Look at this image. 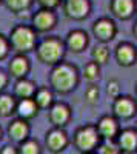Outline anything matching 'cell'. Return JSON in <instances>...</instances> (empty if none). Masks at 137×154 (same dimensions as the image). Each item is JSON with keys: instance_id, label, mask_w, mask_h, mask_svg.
Wrapping results in <instances>:
<instances>
[{"instance_id": "obj_1", "label": "cell", "mask_w": 137, "mask_h": 154, "mask_svg": "<svg viewBox=\"0 0 137 154\" xmlns=\"http://www.w3.org/2000/svg\"><path fill=\"white\" fill-rule=\"evenodd\" d=\"M80 82V72L76 65L60 62L49 72V88L59 94H69Z\"/></svg>"}, {"instance_id": "obj_2", "label": "cell", "mask_w": 137, "mask_h": 154, "mask_svg": "<svg viewBox=\"0 0 137 154\" xmlns=\"http://www.w3.org/2000/svg\"><path fill=\"white\" fill-rule=\"evenodd\" d=\"M65 53H66V49H65L63 40L59 38L57 35H48L35 46L37 59L49 66H54L57 63L63 62Z\"/></svg>"}, {"instance_id": "obj_3", "label": "cell", "mask_w": 137, "mask_h": 154, "mask_svg": "<svg viewBox=\"0 0 137 154\" xmlns=\"http://www.w3.org/2000/svg\"><path fill=\"white\" fill-rule=\"evenodd\" d=\"M8 43L9 48L16 51V54H25L35 49L37 46V32L29 26V25H16L11 29Z\"/></svg>"}, {"instance_id": "obj_4", "label": "cell", "mask_w": 137, "mask_h": 154, "mask_svg": "<svg viewBox=\"0 0 137 154\" xmlns=\"http://www.w3.org/2000/svg\"><path fill=\"white\" fill-rule=\"evenodd\" d=\"M72 142L74 146L85 154V152H94V149L102 143V139L94 125H83L76 130Z\"/></svg>"}, {"instance_id": "obj_5", "label": "cell", "mask_w": 137, "mask_h": 154, "mask_svg": "<svg viewBox=\"0 0 137 154\" xmlns=\"http://www.w3.org/2000/svg\"><path fill=\"white\" fill-rule=\"evenodd\" d=\"M56 25H57V14H56V11L40 8V9H37L32 14L29 26L37 34H39V32H48V31L54 29Z\"/></svg>"}, {"instance_id": "obj_6", "label": "cell", "mask_w": 137, "mask_h": 154, "mask_svg": "<svg viewBox=\"0 0 137 154\" xmlns=\"http://www.w3.org/2000/svg\"><path fill=\"white\" fill-rule=\"evenodd\" d=\"M91 31H93V35L100 43H108L116 37L117 25L113 19H109V17H100L93 23Z\"/></svg>"}, {"instance_id": "obj_7", "label": "cell", "mask_w": 137, "mask_h": 154, "mask_svg": "<svg viewBox=\"0 0 137 154\" xmlns=\"http://www.w3.org/2000/svg\"><path fill=\"white\" fill-rule=\"evenodd\" d=\"M91 0H63L62 9L68 19L72 20H83L91 12Z\"/></svg>"}, {"instance_id": "obj_8", "label": "cell", "mask_w": 137, "mask_h": 154, "mask_svg": "<svg viewBox=\"0 0 137 154\" xmlns=\"http://www.w3.org/2000/svg\"><path fill=\"white\" fill-rule=\"evenodd\" d=\"M48 119L54 128H63L71 119V108L65 102H54L48 108Z\"/></svg>"}, {"instance_id": "obj_9", "label": "cell", "mask_w": 137, "mask_h": 154, "mask_svg": "<svg viewBox=\"0 0 137 154\" xmlns=\"http://www.w3.org/2000/svg\"><path fill=\"white\" fill-rule=\"evenodd\" d=\"M96 130L100 136V139H105L108 142H113L116 140L119 131H120V126H119V120L114 117V116H102L100 119H99Z\"/></svg>"}, {"instance_id": "obj_10", "label": "cell", "mask_w": 137, "mask_h": 154, "mask_svg": "<svg viewBox=\"0 0 137 154\" xmlns=\"http://www.w3.org/2000/svg\"><path fill=\"white\" fill-rule=\"evenodd\" d=\"M135 100L129 96H119L113 100V114L116 119H131L135 116Z\"/></svg>"}, {"instance_id": "obj_11", "label": "cell", "mask_w": 137, "mask_h": 154, "mask_svg": "<svg viewBox=\"0 0 137 154\" xmlns=\"http://www.w3.org/2000/svg\"><path fill=\"white\" fill-rule=\"evenodd\" d=\"M68 143H69V139H68V134L63 128H53V130H49L46 133L45 145L51 152L63 151L68 146Z\"/></svg>"}, {"instance_id": "obj_12", "label": "cell", "mask_w": 137, "mask_h": 154, "mask_svg": "<svg viewBox=\"0 0 137 154\" xmlns=\"http://www.w3.org/2000/svg\"><path fill=\"white\" fill-rule=\"evenodd\" d=\"M90 43V37L83 29H72L66 34V38L63 40L65 49H69L71 53H82Z\"/></svg>"}, {"instance_id": "obj_13", "label": "cell", "mask_w": 137, "mask_h": 154, "mask_svg": "<svg viewBox=\"0 0 137 154\" xmlns=\"http://www.w3.org/2000/svg\"><path fill=\"white\" fill-rule=\"evenodd\" d=\"M114 57L117 65L123 66V68H129L135 63L137 59V53H135V46L129 42H122L116 46L114 51Z\"/></svg>"}, {"instance_id": "obj_14", "label": "cell", "mask_w": 137, "mask_h": 154, "mask_svg": "<svg viewBox=\"0 0 137 154\" xmlns=\"http://www.w3.org/2000/svg\"><path fill=\"white\" fill-rule=\"evenodd\" d=\"M109 12L119 20H128L135 12V0H111Z\"/></svg>"}, {"instance_id": "obj_15", "label": "cell", "mask_w": 137, "mask_h": 154, "mask_svg": "<svg viewBox=\"0 0 137 154\" xmlns=\"http://www.w3.org/2000/svg\"><path fill=\"white\" fill-rule=\"evenodd\" d=\"M29 69H31V63H29V59L25 54H16L8 65V71H9L11 77H14L17 80L25 79L28 75Z\"/></svg>"}, {"instance_id": "obj_16", "label": "cell", "mask_w": 137, "mask_h": 154, "mask_svg": "<svg viewBox=\"0 0 137 154\" xmlns=\"http://www.w3.org/2000/svg\"><path fill=\"white\" fill-rule=\"evenodd\" d=\"M116 145L120 152H134L137 148V131L134 128H126V130L119 131L116 137Z\"/></svg>"}, {"instance_id": "obj_17", "label": "cell", "mask_w": 137, "mask_h": 154, "mask_svg": "<svg viewBox=\"0 0 137 154\" xmlns=\"http://www.w3.org/2000/svg\"><path fill=\"white\" fill-rule=\"evenodd\" d=\"M8 136H9L11 140L22 143L23 140H26L29 137V125H28V122L22 120L19 117L11 120V123L8 126Z\"/></svg>"}, {"instance_id": "obj_18", "label": "cell", "mask_w": 137, "mask_h": 154, "mask_svg": "<svg viewBox=\"0 0 137 154\" xmlns=\"http://www.w3.org/2000/svg\"><path fill=\"white\" fill-rule=\"evenodd\" d=\"M16 112L19 116V119L28 122L29 119H32V117H35V116H37L39 108H37L35 102L32 99H22V100H17Z\"/></svg>"}, {"instance_id": "obj_19", "label": "cell", "mask_w": 137, "mask_h": 154, "mask_svg": "<svg viewBox=\"0 0 137 154\" xmlns=\"http://www.w3.org/2000/svg\"><path fill=\"white\" fill-rule=\"evenodd\" d=\"M35 83L29 79H19L16 83H14V97H17L19 100L22 99H32L34 97V93H35Z\"/></svg>"}, {"instance_id": "obj_20", "label": "cell", "mask_w": 137, "mask_h": 154, "mask_svg": "<svg viewBox=\"0 0 137 154\" xmlns=\"http://www.w3.org/2000/svg\"><path fill=\"white\" fill-rule=\"evenodd\" d=\"M32 100L35 102V105H37L39 109L40 108L42 109H48L54 103V91L49 86H40V88L35 89Z\"/></svg>"}, {"instance_id": "obj_21", "label": "cell", "mask_w": 137, "mask_h": 154, "mask_svg": "<svg viewBox=\"0 0 137 154\" xmlns=\"http://www.w3.org/2000/svg\"><path fill=\"white\" fill-rule=\"evenodd\" d=\"M16 105H17V99L8 94V93H0V116L2 117H9L16 112Z\"/></svg>"}, {"instance_id": "obj_22", "label": "cell", "mask_w": 137, "mask_h": 154, "mask_svg": "<svg viewBox=\"0 0 137 154\" xmlns=\"http://www.w3.org/2000/svg\"><path fill=\"white\" fill-rule=\"evenodd\" d=\"M91 62L97 63L99 66H102V65H106L108 60H109V48L106 43H97L93 51H91Z\"/></svg>"}, {"instance_id": "obj_23", "label": "cell", "mask_w": 137, "mask_h": 154, "mask_svg": "<svg viewBox=\"0 0 137 154\" xmlns=\"http://www.w3.org/2000/svg\"><path fill=\"white\" fill-rule=\"evenodd\" d=\"M2 2L5 3V6L11 12H14V14H20V12L28 11L32 6L34 0H2Z\"/></svg>"}, {"instance_id": "obj_24", "label": "cell", "mask_w": 137, "mask_h": 154, "mask_svg": "<svg viewBox=\"0 0 137 154\" xmlns=\"http://www.w3.org/2000/svg\"><path fill=\"white\" fill-rule=\"evenodd\" d=\"M82 77L85 80H88L90 83H94L100 77V66L94 62H88L82 69Z\"/></svg>"}, {"instance_id": "obj_25", "label": "cell", "mask_w": 137, "mask_h": 154, "mask_svg": "<svg viewBox=\"0 0 137 154\" xmlns=\"http://www.w3.org/2000/svg\"><path fill=\"white\" fill-rule=\"evenodd\" d=\"M17 152L19 154H40L42 148H40V143L37 142V140L28 137L26 140H23V142L20 143Z\"/></svg>"}, {"instance_id": "obj_26", "label": "cell", "mask_w": 137, "mask_h": 154, "mask_svg": "<svg viewBox=\"0 0 137 154\" xmlns=\"http://www.w3.org/2000/svg\"><path fill=\"white\" fill-rule=\"evenodd\" d=\"M99 96H100V91H99V86H96L94 83H91L88 88L85 89V102L88 105H96L97 102H99Z\"/></svg>"}, {"instance_id": "obj_27", "label": "cell", "mask_w": 137, "mask_h": 154, "mask_svg": "<svg viewBox=\"0 0 137 154\" xmlns=\"http://www.w3.org/2000/svg\"><path fill=\"white\" fill-rule=\"evenodd\" d=\"M96 154H120V149L114 142H103L96 148Z\"/></svg>"}, {"instance_id": "obj_28", "label": "cell", "mask_w": 137, "mask_h": 154, "mask_svg": "<svg viewBox=\"0 0 137 154\" xmlns=\"http://www.w3.org/2000/svg\"><path fill=\"white\" fill-rule=\"evenodd\" d=\"M106 93H108V96L113 99V100H114L116 97H119V96H120V82L116 80V79L109 80L108 85H106Z\"/></svg>"}, {"instance_id": "obj_29", "label": "cell", "mask_w": 137, "mask_h": 154, "mask_svg": "<svg viewBox=\"0 0 137 154\" xmlns=\"http://www.w3.org/2000/svg\"><path fill=\"white\" fill-rule=\"evenodd\" d=\"M9 43H8V38L3 35V34H0V60H3L8 57L9 54Z\"/></svg>"}, {"instance_id": "obj_30", "label": "cell", "mask_w": 137, "mask_h": 154, "mask_svg": "<svg viewBox=\"0 0 137 154\" xmlns=\"http://www.w3.org/2000/svg\"><path fill=\"white\" fill-rule=\"evenodd\" d=\"M35 2L39 3L40 8H43V9H53V11L62 5V0H35Z\"/></svg>"}, {"instance_id": "obj_31", "label": "cell", "mask_w": 137, "mask_h": 154, "mask_svg": "<svg viewBox=\"0 0 137 154\" xmlns=\"http://www.w3.org/2000/svg\"><path fill=\"white\" fill-rule=\"evenodd\" d=\"M6 85H8V74L0 68V93L6 88Z\"/></svg>"}, {"instance_id": "obj_32", "label": "cell", "mask_w": 137, "mask_h": 154, "mask_svg": "<svg viewBox=\"0 0 137 154\" xmlns=\"http://www.w3.org/2000/svg\"><path fill=\"white\" fill-rule=\"evenodd\" d=\"M0 154H19L17 148L12 146V145H5L2 149H0Z\"/></svg>"}, {"instance_id": "obj_33", "label": "cell", "mask_w": 137, "mask_h": 154, "mask_svg": "<svg viewBox=\"0 0 137 154\" xmlns=\"http://www.w3.org/2000/svg\"><path fill=\"white\" fill-rule=\"evenodd\" d=\"M2 136H3V131H2V128H0V139H2Z\"/></svg>"}, {"instance_id": "obj_34", "label": "cell", "mask_w": 137, "mask_h": 154, "mask_svg": "<svg viewBox=\"0 0 137 154\" xmlns=\"http://www.w3.org/2000/svg\"><path fill=\"white\" fill-rule=\"evenodd\" d=\"M85 154H96V152H85Z\"/></svg>"}, {"instance_id": "obj_35", "label": "cell", "mask_w": 137, "mask_h": 154, "mask_svg": "<svg viewBox=\"0 0 137 154\" xmlns=\"http://www.w3.org/2000/svg\"><path fill=\"white\" fill-rule=\"evenodd\" d=\"M0 3H2V0H0Z\"/></svg>"}, {"instance_id": "obj_36", "label": "cell", "mask_w": 137, "mask_h": 154, "mask_svg": "<svg viewBox=\"0 0 137 154\" xmlns=\"http://www.w3.org/2000/svg\"><path fill=\"white\" fill-rule=\"evenodd\" d=\"M62 2H63V0H62Z\"/></svg>"}]
</instances>
